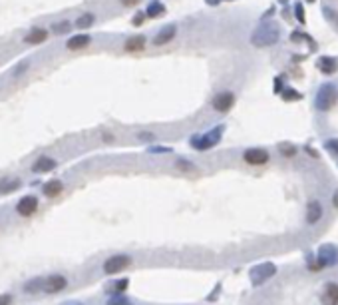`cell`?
<instances>
[{
  "label": "cell",
  "instance_id": "cell-35",
  "mask_svg": "<svg viewBox=\"0 0 338 305\" xmlns=\"http://www.w3.org/2000/svg\"><path fill=\"white\" fill-rule=\"evenodd\" d=\"M128 285H130V281H128V280H121V281H117V283L113 285V293H117V295H119V293H124V291L128 289Z\"/></svg>",
  "mask_w": 338,
  "mask_h": 305
},
{
  "label": "cell",
  "instance_id": "cell-36",
  "mask_svg": "<svg viewBox=\"0 0 338 305\" xmlns=\"http://www.w3.org/2000/svg\"><path fill=\"white\" fill-rule=\"evenodd\" d=\"M119 6H124V8H134V6H139L143 0H117Z\"/></svg>",
  "mask_w": 338,
  "mask_h": 305
},
{
  "label": "cell",
  "instance_id": "cell-34",
  "mask_svg": "<svg viewBox=\"0 0 338 305\" xmlns=\"http://www.w3.org/2000/svg\"><path fill=\"white\" fill-rule=\"evenodd\" d=\"M156 134H153V132H139L137 134V140L139 142H156Z\"/></svg>",
  "mask_w": 338,
  "mask_h": 305
},
{
  "label": "cell",
  "instance_id": "cell-42",
  "mask_svg": "<svg viewBox=\"0 0 338 305\" xmlns=\"http://www.w3.org/2000/svg\"><path fill=\"white\" fill-rule=\"evenodd\" d=\"M304 2H309V4H315V2H316V0H304Z\"/></svg>",
  "mask_w": 338,
  "mask_h": 305
},
{
  "label": "cell",
  "instance_id": "cell-19",
  "mask_svg": "<svg viewBox=\"0 0 338 305\" xmlns=\"http://www.w3.org/2000/svg\"><path fill=\"white\" fill-rule=\"evenodd\" d=\"M320 303L322 305H338V283L330 281L324 285L320 293Z\"/></svg>",
  "mask_w": 338,
  "mask_h": 305
},
{
  "label": "cell",
  "instance_id": "cell-9",
  "mask_svg": "<svg viewBox=\"0 0 338 305\" xmlns=\"http://www.w3.org/2000/svg\"><path fill=\"white\" fill-rule=\"evenodd\" d=\"M243 162L249 166H267L270 162V154L265 148H247L243 152Z\"/></svg>",
  "mask_w": 338,
  "mask_h": 305
},
{
  "label": "cell",
  "instance_id": "cell-14",
  "mask_svg": "<svg viewBox=\"0 0 338 305\" xmlns=\"http://www.w3.org/2000/svg\"><path fill=\"white\" fill-rule=\"evenodd\" d=\"M316 68L320 74L324 76H334L338 72V58L336 56H328V54H322L316 58Z\"/></svg>",
  "mask_w": 338,
  "mask_h": 305
},
{
  "label": "cell",
  "instance_id": "cell-37",
  "mask_svg": "<svg viewBox=\"0 0 338 305\" xmlns=\"http://www.w3.org/2000/svg\"><path fill=\"white\" fill-rule=\"evenodd\" d=\"M291 40H293V42H300V40H311V36H309V34H302V32H293V34H291Z\"/></svg>",
  "mask_w": 338,
  "mask_h": 305
},
{
  "label": "cell",
  "instance_id": "cell-30",
  "mask_svg": "<svg viewBox=\"0 0 338 305\" xmlns=\"http://www.w3.org/2000/svg\"><path fill=\"white\" fill-rule=\"evenodd\" d=\"M175 168L181 170V172H191V170H195V164L189 162V160H185V158H179V160L175 162Z\"/></svg>",
  "mask_w": 338,
  "mask_h": 305
},
{
  "label": "cell",
  "instance_id": "cell-18",
  "mask_svg": "<svg viewBox=\"0 0 338 305\" xmlns=\"http://www.w3.org/2000/svg\"><path fill=\"white\" fill-rule=\"evenodd\" d=\"M68 285V280L64 278V276H48L46 280H44V291L46 293H58V291H62L64 287Z\"/></svg>",
  "mask_w": 338,
  "mask_h": 305
},
{
  "label": "cell",
  "instance_id": "cell-7",
  "mask_svg": "<svg viewBox=\"0 0 338 305\" xmlns=\"http://www.w3.org/2000/svg\"><path fill=\"white\" fill-rule=\"evenodd\" d=\"M132 265V257L126 254H115L112 257H108L104 261V273L106 276H115V273H121L124 269H128Z\"/></svg>",
  "mask_w": 338,
  "mask_h": 305
},
{
  "label": "cell",
  "instance_id": "cell-43",
  "mask_svg": "<svg viewBox=\"0 0 338 305\" xmlns=\"http://www.w3.org/2000/svg\"><path fill=\"white\" fill-rule=\"evenodd\" d=\"M64 305H82V303H64Z\"/></svg>",
  "mask_w": 338,
  "mask_h": 305
},
{
  "label": "cell",
  "instance_id": "cell-8",
  "mask_svg": "<svg viewBox=\"0 0 338 305\" xmlns=\"http://www.w3.org/2000/svg\"><path fill=\"white\" fill-rule=\"evenodd\" d=\"M274 273H276V265H274L272 261H263V263L251 267L249 276H251V281H253L255 285H261V283L269 281V280L274 276Z\"/></svg>",
  "mask_w": 338,
  "mask_h": 305
},
{
  "label": "cell",
  "instance_id": "cell-15",
  "mask_svg": "<svg viewBox=\"0 0 338 305\" xmlns=\"http://www.w3.org/2000/svg\"><path fill=\"white\" fill-rule=\"evenodd\" d=\"M58 168V160L56 158H52V156H38L34 162H32V166H30V170H32L34 174H48V172H52V170H56Z\"/></svg>",
  "mask_w": 338,
  "mask_h": 305
},
{
  "label": "cell",
  "instance_id": "cell-10",
  "mask_svg": "<svg viewBox=\"0 0 338 305\" xmlns=\"http://www.w3.org/2000/svg\"><path fill=\"white\" fill-rule=\"evenodd\" d=\"M91 42H94V36L88 34V32H82V30H80L78 34H70V36L66 38L64 48H66L68 52H80V50H86Z\"/></svg>",
  "mask_w": 338,
  "mask_h": 305
},
{
  "label": "cell",
  "instance_id": "cell-39",
  "mask_svg": "<svg viewBox=\"0 0 338 305\" xmlns=\"http://www.w3.org/2000/svg\"><path fill=\"white\" fill-rule=\"evenodd\" d=\"M12 303V295L10 293H2L0 295V305H10Z\"/></svg>",
  "mask_w": 338,
  "mask_h": 305
},
{
  "label": "cell",
  "instance_id": "cell-11",
  "mask_svg": "<svg viewBox=\"0 0 338 305\" xmlns=\"http://www.w3.org/2000/svg\"><path fill=\"white\" fill-rule=\"evenodd\" d=\"M177 32H179L177 24H175V22H169V24H165V26H161V28L158 30L151 42L156 44V46H167V44H171V42L177 38Z\"/></svg>",
  "mask_w": 338,
  "mask_h": 305
},
{
  "label": "cell",
  "instance_id": "cell-41",
  "mask_svg": "<svg viewBox=\"0 0 338 305\" xmlns=\"http://www.w3.org/2000/svg\"><path fill=\"white\" fill-rule=\"evenodd\" d=\"M332 205H334V207L338 209V190H336V192L332 194Z\"/></svg>",
  "mask_w": 338,
  "mask_h": 305
},
{
  "label": "cell",
  "instance_id": "cell-44",
  "mask_svg": "<svg viewBox=\"0 0 338 305\" xmlns=\"http://www.w3.org/2000/svg\"><path fill=\"white\" fill-rule=\"evenodd\" d=\"M334 24H336V26H338V18H336V20H334Z\"/></svg>",
  "mask_w": 338,
  "mask_h": 305
},
{
  "label": "cell",
  "instance_id": "cell-6",
  "mask_svg": "<svg viewBox=\"0 0 338 305\" xmlns=\"http://www.w3.org/2000/svg\"><path fill=\"white\" fill-rule=\"evenodd\" d=\"M235 104H237V94L233 90H221L211 100V108L217 114H229L235 108Z\"/></svg>",
  "mask_w": 338,
  "mask_h": 305
},
{
  "label": "cell",
  "instance_id": "cell-3",
  "mask_svg": "<svg viewBox=\"0 0 338 305\" xmlns=\"http://www.w3.org/2000/svg\"><path fill=\"white\" fill-rule=\"evenodd\" d=\"M223 134H225V124H217L213 126L211 130L203 132V134H195L189 138V146L197 152H207V150H213L215 146H219L221 140H223Z\"/></svg>",
  "mask_w": 338,
  "mask_h": 305
},
{
  "label": "cell",
  "instance_id": "cell-5",
  "mask_svg": "<svg viewBox=\"0 0 338 305\" xmlns=\"http://www.w3.org/2000/svg\"><path fill=\"white\" fill-rule=\"evenodd\" d=\"M50 28H46V26H32L28 30V32L22 36V40H20V44L22 46H26V48H34V46H42V44H46L48 40H50Z\"/></svg>",
  "mask_w": 338,
  "mask_h": 305
},
{
  "label": "cell",
  "instance_id": "cell-25",
  "mask_svg": "<svg viewBox=\"0 0 338 305\" xmlns=\"http://www.w3.org/2000/svg\"><path fill=\"white\" fill-rule=\"evenodd\" d=\"M276 150H279V154L285 156V158H294L298 154V148L293 142H281L279 146H276Z\"/></svg>",
  "mask_w": 338,
  "mask_h": 305
},
{
  "label": "cell",
  "instance_id": "cell-13",
  "mask_svg": "<svg viewBox=\"0 0 338 305\" xmlns=\"http://www.w3.org/2000/svg\"><path fill=\"white\" fill-rule=\"evenodd\" d=\"M324 216V207L318 200H311L306 203V211H304V222L309 226H316Z\"/></svg>",
  "mask_w": 338,
  "mask_h": 305
},
{
  "label": "cell",
  "instance_id": "cell-26",
  "mask_svg": "<svg viewBox=\"0 0 338 305\" xmlns=\"http://www.w3.org/2000/svg\"><path fill=\"white\" fill-rule=\"evenodd\" d=\"M281 98L285 102H298V100H302V94L298 92V90H294L293 86H285L283 92H281Z\"/></svg>",
  "mask_w": 338,
  "mask_h": 305
},
{
  "label": "cell",
  "instance_id": "cell-22",
  "mask_svg": "<svg viewBox=\"0 0 338 305\" xmlns=\"http://www.w3.org/2000/svg\"><path fill=\"white\" fill-rule=\"evenodd\" d=\"M74 28H76V26H74V20L64 18V20L52 22V26H50V32H52L54 36H66V34H70V32H72Z\"/></svg>",
  "mask_w": 338,
  "mask_h": 305
},
{
  "label": "cell",
  "instance_id": "cell-20",
  "mask_svg": "<svg viewBox=\"0 0 338 305\" xmlns=\"http://www.w3.org/2000/svg\"><path fill=\"white\" fill-rule=\"evenodd\" d=\"M96 22H98L96 14H94V12H90V10H86V12H82V14H78V16H76L74 26H76L78 30H82V32H86V30H90V28L94 26Z\"/></svg>",
  "mask_w": 338,
  "mask_h": 305
},
{
  "label": "cell",
  "instance_id": "cell-23",
  "mask_svg": "<svg viewBox=\"0 0 338 305\" xmlns=\"http://www.w3.org/2000/svg\"><path fill=\"white\" fill-rule=\"evenodd\" d=\"M20 186H22V181H20L18 178H10V176L0 178V194H2V196L16 192Z\"/></svg>",
  "mask_w": 338,
  "mask_h": 305
},
{
  "label": "cell",
  "instance_id": "cell-24",
  "mask_svg": "<svg viewBox=\"0 0 338 305\" xmlns=\"http://www.w3.org/2000/svg\"><path fill=\"white\" fill-rule=\"evenodd\" d=\"M32 62H34V60L32 58H24V60H20V62L10 70V78H20V76H24L30 68H32Z\"/></svg>",
  "mask_w": 338,
  "mask_h": 305
},
{
  "label": "cell",
  "instance_id": "cell-2",
  "mask_svg": "<svg viewBox=\"0 0 338 305\" xmlns=\"http://www.w3.org/2000/svg\"><path fill=\"white\" fill-rule=\"evenodd\" d=\"M315 110L320 114L330 112L338 104V86L334 82H324L316 88L315 92Z\"/></svg>",
  "mask_w": 338,
  "mask_h": 305
},
{
  "label": "cell",
  "instance_id": "cell-12",
  "mask_svg": "<svg viewBox=\"0 0 338 305\" xmlns=\"http://www.w3.org/2000/svg\"><path fill=\"white\" fill-rule=\"evenodd\" d=\"M40 202L36 196L32 194H28V196H22L18 202H16V213L20 218H30V216H34L36 209H38Z\"/></svg>",
  "mask_w": 338,
  "mask_h": 305
},
{
  "label": "cell",
  "instance_id": "cell-16",
  "mask_svg": "<svg viewBox=\"0 0 338 305\" xmlns=\"http://www.w3.org/2000/svg\"><path fill=\"white\" fill-rule=\"evenodd\" d=\"M145 46H147L145 34H134L124 40V52H128V54H139L145 50Z\"/></svg>",
  "mask_w": 338,
  "mask_h": 305
},
{
  "label": "cell",
  "instance_id": "cell-29",
  "mask_svg": "<svg viewBox=\"0 0 338 305\" xmlns=\"http://www.w3.org/2000/svg\"><path fill=\"white\" fill-rule=\"evenodd\" d=\"M324 150L328 152V154H332V156L338 158V138H328V140H324Z\"/></svg>",
  "mask_w": 338,
  "mask_h": 305
},
{
  "label": "cell",
  "instance_id": "cell-21",
  "mask_svg": "<svg viewBox=\"0 0 338 305\" xmlns=\"http://www.w3.org/2000/svg\"><path fill=\"white\" fill-rule=\"evenodd\" d=\"M62 192H64V181H62V179H56V178H54V179H48L46 184L42 186V194H44L46 198H50V200H52V198H58Z\"/></svg>",
  "mask_w": 338,
  "mask_h": 305
},
{
  "label": "cell",
  "instance_id": "cell-4",
  "mask_svg": "<svg viewBox=\"0 0 338 305\" xmlns=\"http://www.w3.org/2000/svg\"><path fill=\"white\" fill-rule=\"evenodd\" d=\"M338 263V248L332 243H324L316 252V259L309 261V269L313 271H322L324 267H332Z\"/></svg>",
  "mask_w": 338,
  "mask_h": 305
},
{
  "label": "cell",
  "instance_id": "cell-40",
  "mask_svg": "<svg viewBox=\"0 0 338 305\" xmlns=\"http://www.w3.org/2000/svg\"><path fill=\"white\" fill-rule=\"evenodd\" d=\"M221 2H223V0H205V4H207V6H219Z\"/></svg>",
  "mask_w": 338,
  "mask_h": 305
},
{
  "label": "cell",
  "instance_id": "cell-32",
  "mask_svg": "<svg viewBox=\"0 0 338 305\" xmlns=\"http://www.w3.org/2000/svg\"><path fill=\"white\" fill-rule=\"evenodd\" d=\"M147 152H149V154H171L173 150L169 146H151Z\"/></svg>",
  "mask_w": 338,
  "mask_h": 305
},
{
  "label": "cell",
  "instance_id": "cell-28",
  "mask_svg": "<svg viewBox=\"0 0 338 305\" xmlns=\"http://www.w3.org/2000/svg\"><path fill=\"white\" fill-rule=\"evenodd\" d=\"M294 18H296V22L298 24H306V12H304V6H302V2H294Z\"/></svg>",
  "mask_w": 338,
  "mask_h": 305
},
{
  "label": "cell",
  "instance_id": "cell-45",
  "mask_svg": "<svg viewBox=\"0 0 338 305\" xmlns=\"http://www.w3.org/2000/svg\"><path fill=\"white\" fill-rule=\"evenodd\" d=\"M225 2H231V0H225Z\"/></svg>",
  "mask_w": 338,
  "mask_h": 305
},
{
  "label": "cell",
  "instance_id": "cell-33",
  "mask_svg": "<svg viewBox=\"0 0 338 305\" xmlns=\"http://www.w3.org/2000/svg\"><path fill=\"white\" fill-rule=\"evenodd\" d=\"M108 305H134L130 299H126L124 295H115V297H112L110 301H108Z\"/></svg>",
  "mask_w": 338,
  "mask_h": 305
},
{
  "label": "cell",
  "instance_id": "cell-1",
  "mask_svg": "<svg viewBox=\"0 0 338 305\" xmlns=\"http://www.w3.org/2000/svg\"><path fill=\"white\" fill-rule=\"evenodd\" d=\"M283 38V30L279 26V22L274 20H261V24H257L253 28V32L249 36V42L251 46L255 48H270V46H276Z\"/></svg>",
  "mask_w": 338,
  "mask_h": 305
},
{
  "label": "cell",
  "instance_id": "cell-27",
  "mask_svg": "<svg viewBox=\"0 0 338 305\" xmlns=\"http://www.w3.org/2000/svg\"><path fill=\"white\" fill-rule=\"evenodd\" d=\"M24 291H26V293H38V291H44V280H42V278L30 280V281L24 285Z\"/></svg>",
  "mask_w": 338,
  "mask_h": 305
},
{
  "label": "cell",
  "instance_id": "cell-31",
  "mask_svg": "<svg viewBox=\"0 0 338 305\" xmlns=\"http://www.w3.org/2000/svg\"><path fill=\"white\" fill-rule=\"evenodd\" d=\"M145 20H147L145 10H137V12L134 14V18H132V24H134L135 28H139V26H143V24H145Z\"/></svg>",
  "mask_w": 338,
  "mask_h": 305
},
{
  "label": "cell",
  "instance_id": "cell-17",
  "mask_svg": "<svg viewBox=\"0 0 338 305\" xmlns=\"http://www.w3.org/2000/svg\"><path fill=\"white\" fill-rule=\"evenodd\" d=\"M145 14H147V18H151V20H156V18H161V16H165L167 14V6H165V2L163 0H149V2L145 4Z\"/></svg>",
  "mask_w": 338,
  "mask_h": 305
},
{
  "label": "cell",
  "instance_id": "cell-38",
  "mask_svg": "<svg viewBox=\"0 0 338 305\" xmlns=\"http://www.w3.org/2000/svg\"><path fill=\"white\" fill-rule=\"evenodd\" d=\"M283 88H285V82H283V78L279 76V78H274V92L281 96V92H283Z\"/></svg>",
  "mask_w": 338,
  "mask_h": 305
}]
</instances>
